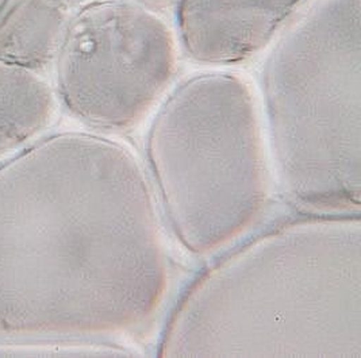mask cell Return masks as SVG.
I'll return each instance as SVG.
<instances>
[{
  "mask_svg": "<svg viewBox=\"0 0 361 358\" xmlns=\"http://www.w3.org/2000/svg\"><path fill=\"white\" fill-rule=\"evenodd\" d=\"M168 281L154 203L126 149L59 134L0 166V338L132 333Z\"/></svg>",
  "mask_w": 361,
  "mask_h": 358,
  "instance_id": "cell-1",
  "label": "cell"
},
{
  "mask_svg": "<svg viewBox=\"0 0 361 358\" xmlns=\"http://www.w3.org/2000/svg\"><path fill=\"white\" fill-rule=\"evenodd\" d=\"M163 357H361L360 218L274 228L213 265L165 327Z\"/></svg>",
  "mask_w": 361,
  "mask_h": 358,
  "instance_id": "cell-2",
  "label": "cell"
},
{
  "mask_svg": "<svg viewBox=\"0 0 361 358\" xmlns=\"http://www.w3.org/2000/svg\"><path fill=\"white\" fill-rule=\"evenodd\" d=\"M264 99L280 181L309 211L361 202V0H315L272 51Z\"/></svg>",
  "mask_w": 361,
  "mask_h": 358,
  "instance_id": "cell-3",
  "label": "cell"
},
{
  "mask_svg": "<svg viewBox=\"0 0 361 358\" xmlns=\"http://www.w3.org/2000/svg\"><path fill=\"white\" fill-rule=\"evenodd\" d=\"M148 159L171 226L192 253L226 246L264 211L262 128L252 90L238 76L181 84L153 122Z\"/></svg>",
  "mask_w": 361,
  "mask_h": 358,
  "instance_id": "cell-4",
  "label": "cell"
},
{
  "mask_svg": "<svg viewBox=\"0 0 361 358\" xmlns=\"http://www.w3.org/2000/svg\"><path fill=\"white\" fill-rule=\"evenodd\" d=\"M66 109L104 130L135 126L172 82L173 34L157 14L126 0H98L69 20L57 53Z\"/></svg>",
  "mask_w": 361,
  "mask_h": 358,
  "instance_id": "cell-5",
  "label": "cell"
},
{
  "mask_svg": "<svg viewBox=\"0 0 361 358\" xmlns=\"http://www.w3.org/2000/svg\"><path fill=\"white\" fill-rule=\"evenodd\" d=\"M302 1L180 0L181 41L199 63H240L263 49Z\"/></svg>",
  "mask_w": 361,
  "mask_h": 358,
  "instance_id": "cell-6",
  "label": "cell"
},
{
  "mask_svg": "<svg viewBox=\"0 0 361 358\" xmlns=\"http://www.w3.org/2000/svg\"><path fill=\"white\" fill-rule=\"evenodd\" d=\"M68 23L64 0H8L0 10V61L30 70L48 66Z\"/></svg>",
  "mask_w": 361,
  "mask_h": 358,
  "instance_id": "cell-7",
  "label": "cell"
},
{
  "mask_svg": "<svg viewBox=\"0 0 361 358\" xmlns=\"http://www.w3.org/2000/svg\"><path fill=\"white\" fill-rule=\"evenodd\" d=\"M53 113L47 82L30 69L0 61V156L42 130Z\"/></svg>",
  "mask_w": 361,
  "mask_h": 358,
  "instance_id": "cell-8",
  "label": "cell"
},
{
  "mask_svg": "<svg viewBox=\"0 0 361 358\" xmlns=\"http://www.w3.org/2000/svg\"><path fill=\"white\" fill-rule=\"evenodd\" d=\"M126 1H130L133 4L147 8L157 16L161 13L171 11L173 8H178V6L180 3V0H126Z\"/></svg>",
  "mask_w": 361,
  "mask_h": 358,
  "instance_id": "cell-9",
  "label": "cell"
},
{
  "mask_svg": "<svg viewBox=\"0 0 361 358\" xmlns=\"http://www.w3.org/2000/svg\"><path fill=\"white\" fill-rule=\"evenodd\" d=\"M64 1L68 4V7H75V6H87L98 0H64Z\"/></svg>",
  "mask_w": 361,
  "mask_h": 358,
  "instance_id": "cell-10",
  "label": "cell"
}]
</instances>
